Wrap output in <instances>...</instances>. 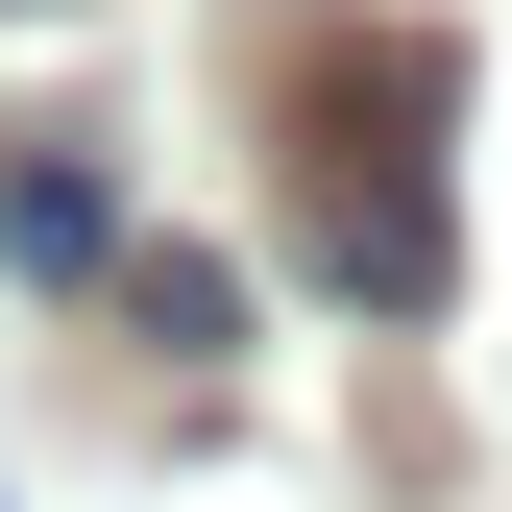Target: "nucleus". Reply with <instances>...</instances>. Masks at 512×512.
I'll list each match as a JSON object with an SVG mask.
<instances>
[{
	"mask_svg": "<svg viewBox=\"0 0 512 512\" xmlns=\"http://www.w3.org/2000/svg\"><path fill=\"white\" fill-rule=\"evenodd\" d=\"M439 98H464V49L391 25L366 74L293 98V196H317V269H342L366 317H439V269H464V220H439Z\"/></svg>",
	"mask_w": 512,
	"mask_h": 512,
	"instance_id": "nucleus-1",
	"label": "nucleus"
},
{
	"mask_svg": "<svg viewBox=\"0 0 512 512\" xmlns=\"http://www.w3.org/2000/svg\"><path fill=\"white\" fill-rule=\"evenodd\" d=\"M122 342H171V366L244 342V269H220V244H122Z\"/></svg>",
	"mask_w": 512,
	"mask_h": 512,
	"instance_id": "nucleus-2",
	"label": "nucleus"
},
{
	"mask_svg": "<svg viewBox=\"0 0 512 512\" xmlns=\"http://www.w3.org/2000/svg\"><path fill=\"white\" fill-rule=\"evenodd\" d=\"M0 269H49V293L122 269V196H98V171H25V196H0Z\"/></svg>",
	"mask_w": 512,
	"mask_h": 512,
	"instance_id": "nucleus-3",
	"label": "nucleus"
},
{
	"mask_svg": "<svg viewBox=\"0 0 512 512\" xmlns=\"http://www.w3.org/2000/svg\"><path fill=\"white\" fill-rule=\"evenodd\" d=\"M0 25H49V0H0Z\"/></svg>",
	"mask_w": 512,
	"mask_h": 512,
	"instance_id": "nucleus-4",
	"label": "nucleus"
}]
</instances>
